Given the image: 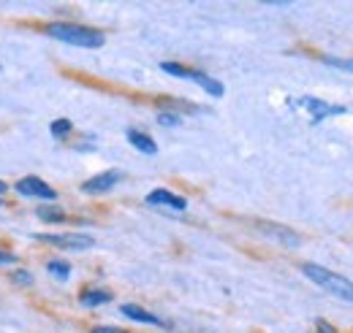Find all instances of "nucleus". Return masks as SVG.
Wrapping results in <instances>:
<instances>
[{
  "label": "nucleus",
  "mask_w": 353,
  "mask_h": 333,
  "mask_svg": "<svg viewBox=\"0 0 353 333\" xmlns=\"http://www.w3.org/2000/svg\"><path fill=\"white\" fill-rule=\"evenodd\" d=\"M41 30H44V36L54 39V41L79 46V49H101L106 43L103 30L88 28V25H77V22H46Z\"/></svg>",
  "instance_id": "obj_1"
},
{
  "label": "nucleus",
  "mask_w": 353,
  "mask_h": 333,
  "mask_svg": "<svg viewBox=\"0 0 353 333\" xmlns=\"http://www.w3.org/2000/svg\"><path fill=\"white\" fill-rule=\"evenodd\" d=\"M302 274L307 277L312 285H318V288H323L326 292H332L334 298L353 303L351 279H345V277H340V274H334V271H329V268H323L318 263H302Z\"/></svg>",
  "instance_id": "obj_2"
},
{
  "label": "nucleus",
  "mask_w": 353,
  "mask_h": 333,
  "mask_svg": "<svg viewBox=\"0 0 353 333\" xmlns=\"http://www.w3.org/2000/svg\"><path fill=\"white\" fill-rule=\"evenodd\" d=\"M14 193L22 198H36V201H57V190L44 182L41 176H22L14 184Z\"/></svg>",
  "instance_id": "obj_3"
},
{
  "label": "nucleus",
  "mask_w": 353,
  "mask_h": 333,
  "mask_svg": "<svg viewBox=\"0 0 353 333\" xmlns=\"http://www.w3.org/2000/svg\"><path fill=\"white\" fill-rule=\"evenodd\" d=\"M36 239L60 250H90L95 244V239L88 233H36Z\"/></svg>",
  "instance_id": "obj_4"
},
{
  "label": "nucleus",
  "mask_w": 353,
  "mask_h": 333,
  "mask_svg": "<svg viewBox=\"0 0 353 333\" xmlns=\"http://www.w3.org/2000/svg\"><path fill=\"white\" fill-rule=\"evenodd\" d=\"M123 179H125V173H123V171H117V168L101 171V173H95V176H90V179L82 182V193H85V195H103V193L114 190Z\"/></svg>",
  "instance_id": "obj_5"
},
{
  "label": "nucleus",
  "mask_w": 353,
  "mask_h": 333,
  "mask_svg": "<svg viewBox=\"0 0 353 333\" xmlns=\"http://www.w3.org/2000/svg\"><path fill=\"white\" fill-rule=\"evenodd\" d=\"M296 103L310 111V125H321L323 120H329V117H340V114L348 111L345 106H332V103H326V100H321V98H310V95L299 98Z\"/></svg>",
  "instance_id": "obj_6"
},
{
  "label": "nucleus",
  "mask_w": 353,
  "mask_h": 333,
  "mask_svg": "<svg viewBox=\"0 0 353 333\" xmlns=\"http://www.w3.org/2000/svg\"><path fill=\"white\" fill-rule=\"evenodd\" d=\"M144 201H147L150 206H172V208H176V211H185V208H188V201H185L182 195H174L172 190H163V187L152 190Z\"/></svg>",
  "instance_id": "obj_7"
},
{
  "label": "nucleus",
  "mask_w": 353,
  "mask_h": 333,
  "mask_svg": "<svg viewBox=\"0 0 353 333\" xmlns=\"http://www.w3.org/2000/svg\"><path fill=\"white\" fill-rule=\"evenodd\" d=\"M125 138H128V144H131L133 149H139L141 155H158V144H155V138L150 133H144L139 127H128Z\"/></svg>",
  "instance_id": "obj_8"
},
{
  "label": "nucleus",
  "mask_w": 353,
  "mask_h": 333,
  "mask_svg": "<svg viewBox=\"0 0 353 333\" xmlns=\"http://www.w3.org/2000/svg\"><path fill=\"white\" fill-rule=\"evenodd\" d=\"M120 312H123L128 320L141 323V325H158V328H163V325H166L161 317H155L152 312H147V309H141V306H136V303H123V306H120Z\"/></svg>",
  "instance_id": "obj_9"
},
{
  "label": "nucleus",
  "mask_w": 353,
  "mask_h": 333,
  "mask_svg": "<svg viewBox=\"0 0 353 333\" xmlns=\"http://www.w3.org/2000/svg\"><path fill=\"white\" fill-rule=\"evenodd\" d=\"M259 228L266 230L269 236H274L277 241H283L285 247H299V244H302V239H299L291 228H283V225H274V222H259Z\"/></svg>",
  "instance_id": "obj_10"
},
{
  "label": "nucleus",
  "mask_w": 353,
  "mask_h": 333,
  "mask_svg": "<svg viewBox=\"0 0 353 333\" xmlns=\"http://www.w3.org/2000/svg\"><path fill=\"white\" fill-rule=\"evenodd\" d=\"M112 301V292L103 290V288H85L79 292V303L85 309H98V306H106Z\"/></svg>",
  "instance_id": "obj_11"
},
{
  "label": "nucleus",
  "mask_w": 353,
  "mask_h": 333,
  "mask_svg": "<svg viewBox=\"0 0 353 333\" xmlns=\"http://www.w3.org/2000/svg\"><path fill=\"white\" fill-rule=\"evenodd\" d=\"M190 82H196L204 92H207V95H212V98H223V92H225V87H223L218 79H212V76H207L204 71H196V68H193Z\"/></svg>",
  "instance_id": "obj_12"
},
{
  "label": "nucleus",
  "mask_w": 353,
  "mask_h": 333,
  "mask_svg": "<svg viewBox=\"0 0 353 333\" xmlns=\"http://www.w3.org/2000/svg\"><path fill=\"white\" fill-rule=\"evenodd\" d=\"M36 217H39L41 222H49V225H60V222L68 219L65 208H60V206H39L36 208Z\"/></svg>",
  "instance_id": "obj_13"
},
{
  "label": "nucleus",
  "mask_w": 353,
  "mask_h": 333,
  "mask_svg": "<svg viewBox=\"0 0 353 333\" xmlns=\"http://www.w3.org/2000/svg\"><path fill=\"white\" fill-rule=\"evenodd\" d=\"M46 271H49L52 277H57L60 282H65V279L71 277V263H68V260L54 257V260H49V263H46Z\"/></svg>",
  "instance_id": "obj_14"
},
{
  "label": "nucleus",
  "mask_w": 353,
  "mask_h": 333,
  "mask_svg": "<svg viewBox=\"0 0 353 333\" xmlns=\"http://www.w3.org/2000/svg\"><path fill=\"white\" fill-rule=\"evenodd\" d=\"M49 133H52L57 141H63V138H68V136L74 133V122H71L68 117H60V120H54V122L49 125Z\"/></svg>",
  "instance_id": "obj_15"
},
{
  "label": "nucleus",
  "mask_w": 353,
  "mask_h": 333,
  "mask_svg": "<svg viewBox=\"0 0 353 333\" xmlns=\"http://www.w3.org/2000/svg\"><path fill=\"white\" fill-rule=\"evenodd\" d=\"M161 71L163 74H172V76H176V79H190L193 76V68H188V65H179V63H161Z\"/></svg>",
  "instance_id": "obj_16"
},
{
  "label": "nucleus",
  "mask_w": 353,
  "mask_h": 333,
  "mask_svg": "<svg viewBox=\"0 0 353 333\" xmlns=\"http://www.w3.org/2000/svg\"><path fill=\"white\" fill-rule=\"evenodd\" d=\"M158 122H161L163 127H176L179 122H182V117H179V114H174V111L161 109V111H158Z\"/></svg>",
  "instance_id": "obj_17"
},
{
  "label": "nucleus",
  "mask_w": 353,
  "mask_h": 333,
  "mask_svg": "<svg viewBox=\"0 0 353 333\" xmlns=\"http://www.w3.org/2000/svg\"><path fill=\"white\" fill-rule=\"evenodd\" d=\"M323 63H326V65H332V68H337V71H348V74H353V57H351V60H340V57H323Z\"/></svg>",
  "instance_id": "obj_18"
},
{
  "label": "nucleus",
  "mask_w": 353,
  "mask_h": 333,
  "mask_svg": "<svg viewBox=\"0 0 353 333\" xmlns=\"http://www.w3.org/2000/svg\"><path fill=\"white\" fill-rule=\"evenodd\" d=\"M11 282H14V285H22V288H30V285H33V277H30L28 271L19 268V271L11 274Z\"/></svg>",
  "instance_id": "obj_19"
},
{
  "label": "nucleus",
  "mask_w": 353,
  "mask_h": 333,
  "mask_svg": "<svg viewBox=\"0 0 353 333\" xmlns=\"http://www.w3.org/2000/svg\"><path fill=\"white\" fill-rule=\"evenodd\" d=\"M19 263V257L14 255L11 250H0V266H17Z\"/></svg>",
  "instance_id": "obj_20"
},
{
  "label": "nucleus",
  "mask_w": 353,
  "mask_h": 333,
  "mask_svg": "<svg viewBox=\"0 0 353 333\" xmlns=\"http://www.w3.org/2000/svg\"><path fill=\"white\" fill-rule=\"evenodd\" d=\"M315 333H337L334 325H329L326 320H315Z\"/></svg>",
  "instance_id": "obj_21"
},
{
  "label": "nucleus",
  "mask_w": 353,
  "mask_h": 333,
  "mask_svg": "<svg viewBox=\"0 0 353 333\" xmlns=\"http://www.w3.org/2000/svg\"><path fill=\"white\" fill-rule=\"evenodd\" d=\"M90 333H128V331H123V328H114V325H95Z\"/></svg>",
  "instance_id": "obj_22"
},
{
  "label": "nucleus",
  "mask_w": 353,
  "mask_h": 333,
  "mask_svg": "<svg viewBox=\"0 0 353 333\" xmlns=\"http://www.w3.org/2000/svg\"><path fill=\"white\" fill-rule=\"evenodd\" d=\"M8 190H11V187H8V184H6V182H3V179H0V198H3V195H6V193H8Z\"/></svg>",
  "instance_id": "obj_23"
},
{
  "label": "nucleus",
  "mask_w": 353,
  "mask_h": 333,
  "mask_svg": "<svg viewBox=\"0 0 353 333\" xmlns=\"http://www.w3.org/2000/svg\"><path fill=\"white\" fill-rule=\"evenodd\" d=\"M0 206H3V198H0Z\"/></svg>",
  "instance_id": "obj_24"
}]
</instances>
